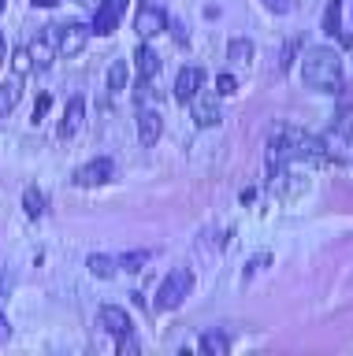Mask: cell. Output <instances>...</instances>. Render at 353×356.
Masks as SVG:
<instances>
[{
  "label": "cell",
  "instance_id": "cell-2",
  "mask_svg": "<svg viewBox=\"0 0 353 356\" xmlns=\"http://www.w3.org/2000/svg\"><path fill=\"white\" fill-rule=\"evenodd\" d=\"M190 289H194V275L186 271V267H175V271L160 282L152 305H157L160 312H175V308H182V300L190 297Z\"/></svg>",
  "mask_w": 353,
  "mask_h": 356
},
{
  "label": "cell",
  "instance_id": "cell-20",
  "mask_svg": "<svg viewBox=\"0 0 353 356\" xmlns=\"http://www.w3.org/2000/svg\"><path fill=\"white\" fill-rule=\"evenodd\" d=\"M149 256L146 249H138V252H123V256H116V264H119V271H141V267L149 264Z\"/></svg>",
  "mask_w": 353,
  "mask_h": 356
},
{
  "label": "cell",
  "instance_id": "cell-8",
  "mask_svg": "<svg viewBox=\"0 0 353 356\" xmlns=\"http://www.w3.org/2000/svg\"><path fill=\"white\" fill-rule=\"evenodd\" d=\"M201 86H205L201 67H182V71L175 74V100H179V104H190V100L201 93Z\"/></svg>",
  "mask_w": 353,
  "mask_h": 356
},
{
  "label": "cell",
  "instance_id": "cell-6",
  "mask_svg": "<svg viewBox=\"0 0 353 356\" xmlns=\"http://www.w3.org/2000/svg\"><path fill=\"white\" fill-rule=\"evenodd\" d=\"M112 178H116V163L108 160V156H97V160L82 163L79 171H74V186L79 189H97V186L112 182Z\"/></svg>",
  "mask_w": 353,
  "mask_h": 356
},
{
  "label": "cell",
  "instance_id": "cell-3",
  "mask_svg": "<svg viewBox=\"0 0 353 356\" xmlns=\"http://www.w3.org/2000/svg\"><path fill=\"white\" fill-rule=\"evenodd\" d=\"M127 4H130V0H101V4L93 8L90 33H97V38H108V33H116L119 22H123V15H127Z\"/></svg>",
  "mask_w": 353,
  "mask_h": 356
},
{
  "label": "cell",
  "instance_id": "cell-22",
  "mask_svg": "<svg viewBox=\"0 0 353 356\" xmlns=\"http://www.w3.org/2000/svg\"><path fill=\"white\" fill-rule=\"evenodd\" d=\"M12 67H15V78H23L26 71H34V63H30V52H26V44L12 56Z\"/></svg>",
  "mask_w": 353,
  "mask_h": 356
},
{
  "label": "cell",
  "instance_id": "cell-18",
  "mask_svg": "<svg viewBox=\"0 0 353 356\" xmlns=\"http://www.w3.org/2000/svg\"><path fill=\"white\" fill-rule=\"evenodd\" d=\"M227 60L238 63V67L253 63V41H249V38H235V41L227 44Z\"/></svg>",
  "mask_w": 353,
  "mask_h": 356
},
{
  "label": "cell",
  "instance_id": "cell-13",
  "mask_svg": "<svg viewBox=\"0 0 353 356\" xmlns=\"http://www.w3.org/2000/svg\"><path fill=\"white\" fill-rule=\"evenodd\" d=\"M197 349L208 353V356H227V353H230V334H223V330H205L201 338H197Z\"/></svg>",
  "mask_w": 353,
  "mask_h": 356
},
{
  "label": "cell",
  "instance_id": "cell-11",
  "mask_svg": "<svg viewBox=\"0 0 353 356\" xmlns=\"http://www.w3.org/2000/svg\"><path fill=\"white\" fill-rule=\"evenodd\" d=\"M164 134V119L157 108H138V141L146 145V149H152V145L160 141Z\"/></svg>",
  "mask_w": 353,
  "mask_h": 356
},
{
  "label": "cell",
  "instance_id": "cell-7",
  "mask_svg": "<svg viewBox=\"0 0 353 356\" xmlns=\"http://www.w3.org/2000/svg\"><path fill=\"white\" fill-rule=\"evenodd\" d=\"M26 52H30V63H34V71H49L52 60H60V56H56V41H52V30H49V26L26 41Z\"/></svg>",
  "mask_w": 353,
  "mask_h": 356
},
{
  "label": "cell",
  "instance_id": "cell-10",
  "mask_svg": "<svg viewBox=\"0 0 353 356\" xmlns=\"http://www.w3.org/2000/svg\"><path fill=\"white\" fill-rule=\"evenodd\" d=\"M97 323H101V330L112 334V338H123V334L134 330L130 327V312L119 308V305H104L101 312H97Z\"/></svg>",
  "mask_w": 353,
  "mask_h": 356
},
{
  "label": "cell",
  "instance_id": "cell-21",
  "mask_svg": "<svg viewBox=\"0 0 353 356\" xmlns=\"http://www.w3.org/2000/svg\"><path fill=\"white\" fill-rule=\"evenodd\" d=\"M127 74H130L127 60H116L112 67H108V89H112V93H119V89H127Z\"/></svg>",
  "mask_w": 353,
  "mask_h": 356
},
{
  "label": "cell",
  "instance_id": "cell-1",
  "mask_svg": "<svg viewBox=\"0 0 353 356\" xmlns=\"http://www.w3.org/2000/svg\"><path fill=\"white\" fill-rule=\"evenodd\" d=\"M301 82L313 89V93H338L342 89V60H338V52L327 49V44L308 49L305 60H301Z\"/></svg>",
  "mask_w": 353,
  "mask_h": 356
},
{
  "label": "cell",
  "instance_id": "cell-5",
  "mask_svg": "<svg viewBox=\"0 0 353 356\" xmlns=\"http://www.w3.org/2000/svg\"><path fill=\"white\" fill-rule=\"evenodd\" d=\"M190 111H194V122L197 127H219V122H223V104H219V93L212 89V93H208V89L201 86V93H197L194 100H190Z\"/></svg>",
  "mask_w": 353,
  "mask_h": 356
},
{
  "label": "cell",
  "instance_id": "cell-31",
  "mask_svg": "<svg viewBox=\"0 0 353 356\" xmlns=\"http://www.w3.org/2000/svg\"><path fill=\"white\" fill-rule=\"evenodd\" d=\"M82 4H90V0H82Z\"/></svg>",
  "mask_w": 353,
  "mask_h": 356
},
{
  "label": "cell",
  "instance_id": "cell-25",
  "mask_svg": "<svg viewBox=\"0 0 353 356\" xmlns=\"http://www.w3.org/2000/svg\"><path fill=\"white\" fill-rule=\"evenodd\" d=\"M49 104H52V97H49V93H41V97H38V104H34V119H30V122H41V119H45Z\"/></svg>",
  "mask_w": 353,
  "mask_h": 356
},
{
  "label": "cell",
  "instance_id": "cell-16",
  "mask_svg": "<svg viewBox=\"0 0 353 356\" xmlns=\"http://www.w3.org/2000/svg\"><path fill=\"white\" fill-rule=\"evenodd\" d=\"M86 267H90V275H97V278H112V275L119 271L116 256H101V252H90V256H86Z\"/></svg>",
  "mask_w": 353,
  "mask_h": 356
},
{
  "label": "cell",
  "instance_id": "cell-15",
  "mask_svg": "<svg viewBox=\"0 0 353 356\" xmlns=\"http://www.w3.org/2000/svg\"><path fill=\"white\" fill-rule=\"evenodd\" d=\"M19 97H23V86H19V78H12V82H0V115H12Z\"/></svg>",
  "mask_w": 353,
  "mask_h": 356
},
{
  "label": "cell",
  "instance_id": "cell-23",
  "mask_svg": "<svg viewBox=\"0 0 353 356\" xmlns=\"http://www.w3.org/2000/svg\"><path fill=\"white\" fill-rule=\"evenodd\" d=\"M216 93H219V97L238 93V78H235V74H219V78H216Z\"/></svg>",
  "mask_w": 353,
  "mask_h": 356
},
{
  "label": "cell",
  "instance_id": "cell-26",
  "mask_svg": "<svg viewBox=\"0 0 353 356\" xmlns=\"http://www.w3.org/2000/svg\"><path fill=\"white\" fill-rule=\"evenodd\" d=\"M264 264H272V252H260V256H253V260H249V267H246V275H257Z\"/></svg>",
  "mask_w": 353,
  "mask_h": 356
},
{
  "label": "cell",
  "instance_id": "cell-17",
  "mask_svg": "<svg viewBox=\"0 0 353 356\" xmlns=\"http://www.w3.org/2000/svg\"><path fill=\"white\" fill-rule=\"evenodd\" d=\"M23 211H26L30 219H41V216H45V193H41L38 186H26V189H23Z\"/></svg>",
  "mask_w": 353,
  "mask_h": 356
},
{
  "label": "cell",
  "instance_id": "cell-24",
  "mask_svg": "<svg viewBox=\"0 0 353 356\" xmlns=\"http://www.w3.org/2000/svg\"><path fill=\"white\" fill-rule=\"evenodd\" d=\"M264 8L272 11V15H290L294 11V0H260Z\"/></svg>",
  "mask_w": 353,
  "mask_h": 356
},
{
  "label": "cell",
  "instance_id": "cell-9",
  "mask_svg": "<svg viewBox=\"0 0 353 356\" xmlns=\"http://www.w3.org/2000/svg\"><path fill=\"white\" fill-rule=\"evenodd\" d=\"M134 30L141 33V38H157V33H164V30H168V15H164V8L141 4L138 15H134Z\"/></svg>",
  "mask_w": 353,
  "mask_h": 356
},
{
  "label": "cell",
  "instance_id": "cell-29",
  "mask_svg": "<svg viewBox=\"0 0 353 356\" xmlns=\"http://www.w3.org/2000/svg\"><path fill=\"white\" fill-rule=\"evenodd\" d=\"M34 4H38V8H52L56 0H34Z\"/></svg>",
  "mask_w": 353,
  "mask_h": 356
},
{
  "label": "cell",
  "instance_id": "cell-4",
  "mask_svg": "<svg viewBox=\"0 0 353 356\" xmlns=\"http://www.w3.org/2000/svg\"><path fill=\"white\" fill-rule=\"evenodd\" d=\"M52 41H56V56H79L90 44V26L86 22H63V26H49Z\"/></svg>",
  "mask_w": 353,
  "mask_h": 356
},
{
  "label": "cell",
  "instance_id": "cell-14",
  "mask_svg": "<svg viewBox=\"0 0 353 356\" xmlns=\"http://www.w3.org/2000/svg\"><path fill=\"white\" fill-rule=\"evenodd\" d=\"M134 67H138V74L141 78H152L160 71V56L149 49V44H138V52H134Z\"/></svg>",
  "mask_w": 353,
  "mask_h": 356
},
{
  "label": "cell",
  "instance_id": "cell-30",
  "mask_svg": "<svg viewBox=\"0 0 353 356\" xmlns=\"http://www.w3.org/2000/svg\"><path fill=\"white\" fill-rule=\"evenodd\" d=\"M4 4H8V0H0V11H4Z\"/></svg>",
  "mask_w": 353,
  "mask_h": 356
},
{
  "label": "cell",
  "instance_id": "cell-28",
  "mask_svg": "<svg viewBox=\"0 0 353 356\" xmlns=\"http://www.w3.org/2000/svg\"><path fill=\"white\" fill-rule=\"evenodd\" d=\"M8 63V41H4V33H0V67Z\"/></svg>",
  "mask_w": 353,
  "mask_h": 356
},
{
  "label": "cell",
  "instance_id": "cell-27",
  "mask_svg": "<svg viewBox=\"0 0 353 356\" xmlns=\"http://www.w3.org/2000/svg\"><path fill=\"white\" fill-rule=\"evenodd\" d=\"M8 338H12V327H8V319H4V316H0V345H4Z\"/></svg>",
  "mask_w": 353,
  "mask_h": 356
},
{
  "label": "cell",
  "instance_id": "cell-19",
  "mask_svg": "<svg viewBox=\"0 0 353 356\" xmlns=\"http://www.w3.org/2000/svg\"><path fill=\"white\" fill-rule=\"evenodd\" d=\"M338 11H342V0H327V11H324V30L331 33V38H338V41H350L346 33H342Z\"/></svg>",
  "mask_w": 353,
  "mask_h": 356
},
{
  "label": "cell",
  "instance_id": "cell-12",
  "mask_svg": "<svg viewBox=\"0 0 353 356\" xmlns=\"http://www.w3.org/2000/svg\"><path fill=\"white\" fill-rule=\"evenodd\" d=\"M86 122V97H71L68 108H63V119H60V138H74Z\"/></svg>",
  "mask_w": 353,
  "mask_h": 356
}]
</instances>
